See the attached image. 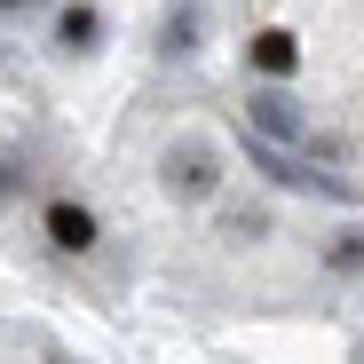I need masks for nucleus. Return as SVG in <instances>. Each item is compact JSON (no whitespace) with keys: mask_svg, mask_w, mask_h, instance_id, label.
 Returning <instances> with one entry per match:
<instances>
[{"mask_svg":"<svg viewBox=\"0 0 364 364\" xmlns=\"http://www.w3.org/2000/svg\"><path fill=\"white\" fill-rule=\"evenodd\" d=\"M159 182H166V198L206 206V198L222 191V159H214V143H198V135L166 143V151H159Z\"/></svg>","mask_w":364,"mask_h":364,"instance_id":"obj_1","label":"nucleus"},{"mask_svg":"<svg viewBox=\"0 0 364 364\" xmlns=\"http://www.w3.org/2000/svg\"><path fill=\"white\" fill-rule=\"evenodd\" d=\"M246 119H254V143H269V151L309 143V119L293 111V95H285V87H254V95H246Z\"/></svg>","mask_w":364,"mask_h":364,"instance_id":"obj_2","label":"nucleus"},{"mask_svg":"<svg viewBox=\"0 0 364 364\" xmlns=\"http://www.w3.org/2000/svg\"><path fill=\"white\" fill-rule=\"evenodd\" d=\"M48 246H55V254H95V246H103V222H95L80 198H48Z\"/></svg>","mask_w":364,"mask_h":364,"instance_id":"obj_3","label":"nucleus"},{"mask_svg":"<svg viewBox=\"0 0 364 364\" xmlns=\"http://www.w3.org/2000/svg\"><path fill=\"white\" fill-rule=\"evenodd\" d=\"M246 64H254L269 87H285V80L301 72V40H293L285 24H269V32H254V40H246Z\"/></svg>","mask_w":364,"mask_h":364,"instance_id":"obj_4","label":"nucleus"},{"mask_svg":"<svg viewBox=\"0 0 364 364\" xmlns=\"http://www.w3.org/2000/svg\"><path fill=\"white\" fill-rule=\"evenodd\" d=\"M55 40H64V48L80 55V48H95V40H103V16H95V9H80V0H72V9L55 16Z\"/></svg>","mask_w":364,"mask_h":364,"instance_id":"obj_5","label":"nucleus"},{"mask_svg":"<svg viewBox=\"0 0 364 364\" xmlns=\"http://www.w3.org/2000/svg\"><path fill=\"white\" fill-rule=\"evenodd\" d=\"M222 237H230V246H262V237H269V214H262V206H230V214H222Z\"/></svg>","mask_w":364,"mask_h":364,"instance_id":"obj_6","label":"nucleus"},{"mask_svg":"<svg viewBox=\"0 0 364 364\" xmlns=\"http://www.w3.org/2000/svg\"><path fill=\"white\" fill-rule=\"evenodd\" d=\"M166 48H174V55L198 48V0H174V16H166Z\"/></svg>","mask_w":364,"mask_h":364,"instance_id":"obj_7","label":"nucleus"},{"mask_svg":"<svg viewBox=\"0 0 364 364\" xmlns=\"http://www.w3.org/2000/svg\"><path fill=\"white\" fill-rule=\"evenodd\" d=\"M325 262H333V269H364V230L333 237V246H325Z\"/></svg>","mask_w":364,"mask_h":364,"instance_id":"obj_8","label":"nucleus"},{"mask_svg":"<svg viewBox=\"0 0 364 364\" xmlns=\"http://www.w3.org/2000/svg\"><path fill=\"white\" fill-rule=\"evenodd\" d=\"M0 9H24V0H0Z\"/></svg>","mask_w":364,"mask_h":364,"instance_id":"obj_9","label":"nucleus"}]
</instances>
